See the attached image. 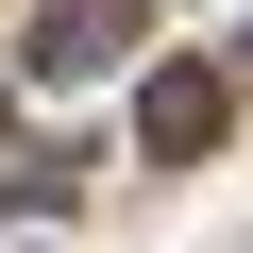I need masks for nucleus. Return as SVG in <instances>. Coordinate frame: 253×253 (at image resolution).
<instances>
[{"instance_id":"1","label":"nucleus","mask_w":253,"mask_h":253,"mask_svg":"<svg viewBox=\"0 0 253 253\" xmlns=\"http://www.w3.org/2000/svg\"><path fill=\"white\" fill-rule=\"evenodd\" d=\"M135 51V0H34L17 17V84H101Z\"/></svg>"},{"instance_id":"2","label":"nucleus","mask_w":253,"mask_h":253,"mask_svg":"<svg viewBox=\"0 0 253 253\" xmlns=\"http://www.w3.org/2000/svg\"><path fill=\"white\" fill-rule=\"evenodd\" d=\"M203 135H219V68H152V84H135V152H152V169H186Z\"/></svg>"},{"instance_id":"3","label":"nucleus","mask_w":253,"mask_h":253,"mask_svg":"<svg viewBox=\"0 0 253 253\" xmlns=\"http://www.w3.org/2000/svg\"><path fill=\"white\" fill-rule=\"evenodd\" d=\"M84 169H101V135H84V152H17V186H0V203H17V219H68Z\"/></svg>"}]
</instances>
